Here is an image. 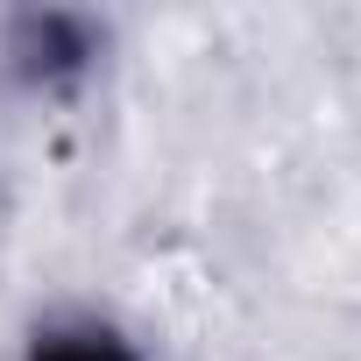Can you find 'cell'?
Listing matches in <instances>:
<instances>
[{"label": "cell", "mask_w": 361, "mask_h": 361, "mask_svg": "<svg viewBox=\"0 0 361 361\" xmlns=\"http://www.w3.org/2000/svg\"><path fill=\"white\" fill-rule=\"evenodd\" d=\"M15 361H149L128 333H114V326H99V319H57V326H43Z\"/></svg>", "instance_id": "obj_1"}]
</instances>
